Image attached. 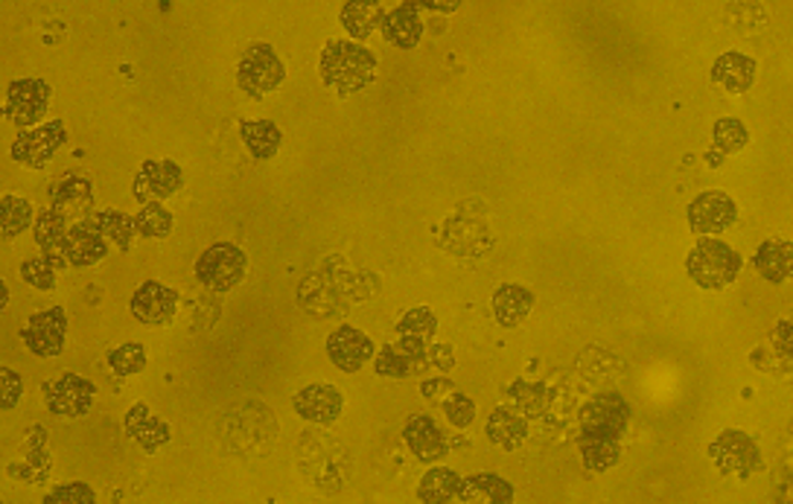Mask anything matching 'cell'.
<instances>
[{
	"label": "cell",
	"mask_w": 793,
	"mask_h": 504,
	"mask_svg": "<svg viewBox=\"0 0 793 504\" xmlns=\"http://www.w3.org/2000/svg\"><path fill=\"white\" fill-rule=\"evenodd\" d=\"M628 423L630 406L621 394H598L586 402L581 411V437H578V449L586 470L604 472L619 464L621 437L628 432Z\"/></svg>",
	"instance_id": "cell-1"
},
{
	"label": "cell",
	"mask_w": 793,
	"mask_h": 504,
	"mask_svg": "<svg viewBox=\"0 0 793 504\" xmlns=\"http://www.w3.org/2000/svg\"><path fill=\"white\" fill-rule=\"evenodd\" d=\"M318 70H322L324 82L341 94L362 91L374 82L376 56L357 42H330L322 50Z\"/></svg>",
	"instance_id": "cell-2"
},
{
	"label": "cell",
	"mask_w": 793,
	"mask_h": 504,
	"mask_svg": "<svg viewBox=\"0 0 793 504\" xmlns=\"http://www.w3.org/2000/svg\"><path fill=\"white\" fill-rule=\"evenodd\" d=\"M742 266V254L735 251L733 245L721 243V239H709V236L691 248L689 262H686L689 278L700 289H726L730 283H735Z\"/></svg>",
	"instance_id": "cell-3"
},
{
	"label": "cell",
	"mask_w": 793,
	"mask_h": 504,
	"mask_svg": "<svg viewBox=\"0 0 793 504\" xmlns=\"http://www.w3.org/2000/svg\"><path fill=\"white\" fill-rule=\"evenodd\" d=\"M709 458L715 461L718 472H724L730 479L747 481L761 470V453L756 441L744 432H721V435L709 444Z\"/></svg>",
	"instance_id": "cell-4"
},
{
	"label": "cell",
	"mask_w": 793,
	"mask_h": 504,
	"mask_svg": "<svg viewBox=\"0 0 793 504\" xmlns=\"http://www.w3.org/2000/svg\"><path fill=\"white\" fill-rule=\"evenodd\" d=\"M287 79V68L269 44H254L236 65V82L248 96H266L278 91Z\"/></svg>",
	"instance_id": "cell-5"
},
{
	"label": "cell",
	"mask_w": 793,
	"mask_h": 504,
	"mask_svg": "<svg viewBox=\"0 0 793 504\" xmlns=\"http://www.w3.org/2000/svg\"><path fill=\"white\" fill-rule=\"evenodd\" d=\"M245 266L248 260L243 248H236L234 243H217L196 260V278L201 286L213 292H231L245 278Z\"/></svg>",
	"instance_id": "cell-6"
},
{
	"label": "cell",
	"mask_w": 793,
	"mask_h": 504,
	"mask_svg": "<svg viewBox=\"0 0 793 504\" xmlns=\"http://www.w3.org/2000/svg\"><path fill=\"white\" fill-rule=\"evenodd\" d=\"M105 254H108V239H105V234L96 227L94 219H82L79 225L70 227L61 251L44 254V257H50L59 269H65V266L85 269V266H94V262L103 260Z\"/></svg>",
	"instance_id": "cell-7"
},
{
	"label": "cell",
	"mask_w": 793,
	"mask_h": 504,
	"mask_svg": "<svg viewBox=\"0 0 793 504\" xmlns=\"http://www.w3.org/2000/svg\"><path fill=\"white\" fill-rule=\"evenodd\" d=\"M44 402L56 418H82L91 411L96 397V388L88 383L85 376L65 374L56 383H47L42 388Z\"/></svg>",
	"instance_id": "cell-8"
},
{
	"label": "cell",
	"mask_w": 793,
	"mask_h": 504,
	"mask_svg": "<svg viewBox=\"0 0 793 504\" xmlns=\"http://www.w3.org/2000/svg\"><path fill=\"white\" fill-rule=\"evenodd\" d=\"M47 103H50V85L42 82V79H18L9 85L7 94V114L9 122H15L18 129H30L33 122H38L47 112Z\"/></svg>",
	"instance_id": "cell-9"
},
{
	"label": "cell",
	"mask_w": 793,
	"mask_h": 504,
	"mask_svg": "<svg viewBox=\"0 0 793 504\" xmlns=\"http://www.w3.org/2000/svg\"><path fill=\"white\" fill-rule=\"evenodd\" d=\"M65 332H68V315L61 306H50V309L30 315V321L24 327V341L35 356L53 359L59 356L61 348H65Z\"/></svg>",
	"instance_id": "cell-10"
},
{
	"label": "cell",
	"mask_w": 793,
	"mask_h": 504,
	"mask_svg": "<svg viewBox=\"0 0 793 504\" xmlns=\"http://www.w3.org/2000/svg\"><path fill=\"white\" fill-rule=\"evenodd\" d=\"M61 143H65V122L53 120L47 126H38V129L21 131L12 143V157L18 164L42 169L59 152Z\"/></svg>",
	"instance_id": "cell-11"
},
{
	"label": "cell",
	"mask_w": 793,
	"mask_h": 504,
	"mask_svg": "<svg viewBox=\"0 0 793 504\" xmlns=\"http://www.w3.org/2000/svg\"><path fill=\"white\" fill-rule=\"evenodd\" d=\"M735 216V201L721 190L700 192L689 204V225L695 234H724L726 227H733Z\"/></svg>",
	"instance_id": "cell-12"
},
{
	"label": "cell",
	"mask_w": 793,
	"mask_h": 504,
	"mask_svg": "<svg viewBox=\"0 0 793 504\" xmlns=\"http://www.w3.org/2000/svg\"><path fill=\"white\" fill-rule=\"evenodd\" d=\"M175 309H178V295L164 283H158V280L140 283L138 292L131 295V315L140 324H149V327L170 324L175 318Z\"/></svg>",
	"instance_id": "cell-13"
},
{
	"label": "cell",
	"mask_w": 793,
	"mask_h": 504,
	"mask_svg": "<svg viewBox=\"0 0 793 504\" xmlns=\"http://www.w3.org/2000/svg\"><path fill=\"white\" fill-rule=\"evenodd\" d=\"M182 184L184 173L173 161H147L135 175L131 192H135V199L149 204V201L170 199L173 192L182 190Z\"/></svg>",
	"instance_id": "cell-14"
},
{
	"label": "cell",
	"mask_w": 793,
	"mask_h": 504,
	"mask_svg": "<svg viewBox=\"0 0 793 504\" xmlns=\"http://www.w3.org/2000/svg\"><path fill=\"white\" fill-rule=\"evenodd\" d=\"M327 356L345 374H357L359 367L374 356V341L368 339L362 330H357V327L345 324L327 339Z\"/></svg>",
	"instance_id": "cell-15"
},
{
	"label": "cell",
	"mask_w": 793,
	"mask_h": 504,
	"mask_svg": "<svg viewBox=\"0 0 793 504\" xmlns=\"http://www.w3.org/2000/svg\"><path fill=\"white\" fill-rule=\"evenodd\" d=\"M429 365V344H420V341L400 339L397 344H388L376 353V374L380 376H392V379H406V376H415L420 367Z\"/></svg>",
	"instance_id": "cell-16"
},
{
	"label": "cell",
	"mask_w": 793,
	"mask_h": 504,
	"mask_svg": "<svg viewBox=\"0 0 793 504\" xmlns=\"http://www.w3.org/2000/svg\"><path fill=\"white\" fill-rule=\"evenodd\" d=\"M341 400L339 388L333 385H310L304 391L295 394V411L304 420H313V423H322V426H330L336 423L341 414Z\"/></svg>",
	"instance_id": "cell-17"
},
{
	"label": "cell",
	"mask_w": 793,
	"mask_h": 504,
	"mask_svg": "<svg viewBox=\"0 0 793 504\" xmlns=\"http://www.w3.org/2000/svg\"><path fill=\"white\" fill-rule=\"evenodd\" d=\"M712 82L724 94H747L756 82V61L744 52H724L712 65Z\"/></svg>",
	"instance_id": "cell-18"
},
{
	"label": "cell",
	"mask_w": 793,
	"mask_h": 504,
	"mask_svg": "<svg viewBox=\"0 0 793 504\" xmlns=\"http://www.w3.org/2000/svg\"><path fill=\"white\" fill-rule=\"evenodd\" d=\"M403 437H406V444H409L411 455L420 458V461H441L446 455V437L444 432L438 429V423L432 418H411L403 429Z\"/></svg>",
	"instance_id": "cell-19"
},
{
	"label": "cell",
	"mask_w": 793,
	"mask_h": 504,
	"mask_svg": "<svg viewBox=\"0 0 793 504\" xmlns=\"http://www.w3.org/2000/svg\"><path fill=\"white\" fill-rule=\"evenodd\" d=\"M753 266L770 283H785L793 278V243L788 239H765L756 248Z\"/></svg>",
	"instance_id": "cell-20"
},
{
	"label": "cell",
	"mask_w": 793,
	"mask_h": 504,
	"mask_svg": "<svg viewBox=\"0 0 793 504\" xmlns=\"http://www.w3.org/2000/svg\"><path fill=\"white\" fill-rule=\"evenodd\" d=\"M418 3H400L392 12H385L383 21V35L385 42L397 44L400 50H411L418 47L420 35H423V24H420Z\"/></svg>",
	"instance_id": "cell-21"
},
{
	"label": "cell",
	"mask_w": 793,
	"mask_h": 504,
	"mask_svg": "<svg viewBox=\"0 0 793 504\" xmlns=\"http://www.w3.org/2000/svg\"><path fill=\"white\" fill-rule=\"evenodd\" d=\"M488 437L497 446L508 449V453H514L528 441V420L516 409L499 406L488 420Z\"/></svg>",
	"instance_id": "cell-22"
},
{
	"label": "cell",
	"mask_w": 793,
	"mask_h": 504,
	"mask_svg": "<svg viewBox=\"0 0 793 504\" xmlns=\"http://www.w3.org/2000/svg\"><path fill=\"white\" fill-rule=\"evenodd\" d=\"M534 309V295L525 286L505 283L493 292V315L502 327H516L528 318Z\"/></svg>",
	"instance_id": "cell-23"
},
{
	"label": "cell",
	"mask_w": 793,
	"mask_h": 504,
	"mask_svg": "<svg viewBox=\"0 0 793 504\" xmlns=\"http://www.w3.org/2000/svg\"><path fill=\"white\" fill-rule=\"evenodd\" d=\"M126 432H129L147 453H158L161 446L170 444V426H166L164 420L152 418L147 406H131L129 414H126Z\"/></svg>",
	"instance_id": "cell-24"
},
{
	"label": "cell",
	"mask_w": 793,
	"mask_h": 504,
	"mask_svg": "<svg viewBox=\"0 0 793 504\" xmlns=\"http://www.w3.org/2000/svg\"><path fill=\"white\" fill-rule=\"evenodd\" d=\"M50 208L61 213H85L94 204V184L88 181L85 175L68 173L50 192Z\"/></svg>",
	"instance_id": "cell-25"
},
{
	"label": "cell",
	"mask_w": 793,
	"mask_h": 504,
	"mask_svg": "<svg viewBox=\"0 0 793 504\" xmlns=\"http://www.w3.org/2000/svg\"><path fill=\"white\" fill-rule=\"evenodd\" d=\"M458 499L464 504L476 502V499H481L485 504H514V488L505 479H499V476L479 472V476H470V479L462 481Z\"/></svg>",
	"instance_id": "cell-26"
},
{
	"label": "cell",
	"mask_w": 793,
	"mask_h": 504,
	"mask_svg": "<svg viewBox=\"0 0 793 504\" xmlns=\"http://www.w3.org/2000/svg\"><path fill=\"white\" fill-rule=\"evenodd\" d=\"M462 490V476L446 467H435L420 479L418 499L423 504H450Z\"/></svg>",
	"instance_id": "cell-27"
},
{
	"label": "cell",
	"mask_w": 793,
	"mask_h": 504,
	"mask_svg": "<svg viewBox=\"0 0 793 504\" xmlns=\"http://www.w3.org/2000/svg\"><path fill=\"white\" fill-rule=\"evenodd\" d=\"M33 234H35V243L42 245L44 254H56L61 251V245L68 239V213H61L56 208H44L38 213L33 225Z\"/></svg>",
	"instance_id": "cell-28"
},
{
	"label": "cell",
	"mask_w": 793,
	"mask_h": 504,
	"mask_svg": "<svg viewBox=\"0 0 793 504\" xmlns=\"http://www.w3.org/2000/svg\"><path fill=\"white\" fill-rule=\"evenodd\" d=\"M240 134H243V143L254 157H271L283 140L280 129L271 120H245L240 126Z\"/></svg>",
	"instance_id": "cell-29"
},
{
	"label": "cell",
	"mask_w": 793,
	"mask_h": 504,
	"mask_svg": "<svg viewBox=\"0 0 793 504\" xmlns=\"http://www.w3.org/2000/svg\"><path fill=\"white\" fill-rule=\"evenodd\" d=\"M385 12L380 3H345L341 7V26L350 38H368L376 26H383Z\"/></svg>",
	"instance_id": "cell-30"
},
{
	"label": "cell",
	"mask_w": 793,
	"mask_h": 504,
	"mask_svg": "<svg viewBox=\"0 0 793 504\" xmlns=\"http://www.w3.org/2000/svg\"><path fill=\"white\" fill-rule=\"evenodd\" d=\"M435 330H438V318L429 306H415V309H409V313L397 321V336H400V339L420 341V344H429V339L435 336Z\"/></svg>",
	"instance_id": "cell-31"
},
{
	"label": "cell",
	"mask_w": 793,
	"mask_h": 504,
	"mask_svg": "<svg viewBox=\"0 0 793 504\" xmlns=\"http://www.w3.org/2000/svg\"><path fill=\"white\" fill-rule=\"evenodd\" d=\"M91 219H94L96 227L103 231L105 239H112V243H117V248L129 251L131 236L138 234V231H135V219H129L126 213H120V210H100V213H94Z\"/></svg>",
	"instance_id": "cell-32"
},
{
	"label": "cell",
	"mask_w": 793,
	"mask_h": 504,
	"mask_svg": "<svg viewBox=\"0 0 793 504\" xmlns=\"http://www.w3.org/2000/svg\"><path fill=\"white\" fill-rule=\"evenodd\" d=\"M135 231L140 236H149V239H164L173 231V213L158 204V201H149L140 208V213L135 216Z\"/></svg>",
	"instance_id": "cell-33"
},
{
	"label": "cell",
	"mask_w": 793,
	"mask_h": 504,
	"mask_svg": "<svg viewBox=\"0 0 793 504\" xmlns=\"http://www.w3.org/2000/svg\"><path fill=\"white\" fill-rule=\"evenodd\" d=\"M715 149L709 152V155H733V152H738V149L747 146V140H750V131H747V126H744L738 117H724V120H718L715 122Z\"/></svg>",
	"instance_id": "cell-34"
},
{
	"label": "cell",
	"mask_w": 793,
	"mask_h": 504,
	"mask_svg": "<svg viewBox=\"0 0 793 504\" xmlns=\"http://www.w3.org/2000/svg\"><path fill=\"white\" fill-rule=\"evenodd\" d=\"M0 216H3V239H15L24 227L33 225V204L18 196H7L0 204Z\"/></svg>",
	"instance_id": "cell-35"
},
{
	"label": "cell",
	"mask_w": 793,
	"mask_h": 504,
	"mask_svg": "<svg viewBox=\"0 0 793 504\" xmlns=\"http://www.w3.org/2000/svg\"><path fill=\"white\" fill-rule=\"evenodd\" d=\"M108 367H112L114 376H131L140 374L147 367V350L129 341V344H120L108 353Z\"/></svg>",
	"instance_id": "cell-36"
},
{
	"label": "cell",
	"mask_w": 793,
	"mask_h": 504,
	"mask_svg": "<svg viewBox=\"0 0 793 504\" xmlns=\"http://www.w3.org/2000/svg\"><path fill=\"white\" fill-rule=\"evenodd\" d=\"M508 394L514 397L516 406L525 409L528 414H543V411L549 409L551 402V391L546 385H532V383H514L508 388Z\"/></svg>",
	"instance_id": "cell-37"
},
{
	"label": "cell",
	"mask_w": 793,
	"mask_h": 504,
	"mask_svg": "<svg viewBox=\"0 0 793 504\" xmlns=\"http://www.w3.org/2000/svg\"><path fill=\"white\" fill-rule=\"evenodd\" d=\"M56 271L59 266L50 260V257H35V260H26L21 266V278L30 283V286L42 289V292H50L56 286Z\"/></svg>",
	"instance_id": "cell-38"
},
{
	"label": "cell",
	"mask_w": 793,
	"mask_h": 504,
	"mask_svg": "<svg viewBox=\"0 0 793 504\" xmlns=\"http://www.w3.org/2000/svg\"><path fill=\"white\" fill-rule=\"evenodd\" d=\"M441 406H444L446 411V420H450L455 429L473 426V420H476V402H473L467 394L453 391Z\"/></svg>",
	"instance_id": "cell-39"
},
{
	"label": "cell",
	"mask_w": 793,
	"mask_h": 504,
	"mask_svg": "<svg viewBox=\"0 0 793 504\" xmlns=\"http://www.w3.org/2000/svg\"><path fill=\"white\" fill-rule=\"evenodd\" d=\"M44 504H96V496L82 481H70V484H59L53 493H47Z\"/></svg>",
	"instance_id": "cell-40"
},
{
	"label": "cell",
	"mask_w": 793,
	"mask_h": 504,
	"mask_svg": "<svg viewBox=\"0 0 793 504\" xmlns=\"http://www.w3.org/2000/svg\"><path fill=\"white\" fill-rule=\"evenodd\" d=\"M773 344L782 353V359L793 362V309L779 318L777 330H773Z\"/></svg>",
	"instance_id": "cell-41"
},
{
	"label": "cell",
	"mask_w": 793,
	"mask_h": 504,
	"mask_svg": "<svg viewBox=\"0 0 793 504\" xmlns=\"http://www.w3.org/2000/svg\"><path fill=\"white\" fill-rule=\"evenodd\" d=\"M0 376H3V385H7V391H3V409H12L18 397H21V391H24V379L15 371H9V367H3Z\"/></svg>",
	"instance_id": "cell-42"
},
{
	"label": "cell",
	"mask_w": 793,
	"mask_h": 504,
	"mask_svg": "<svg viewBox=\"0 0 793 504\" xmlns=\"http://www.w3.org/2000/svg\"><path fill=\"white\" fill-rule=\"evenodd\" d=\"M429 365H435L438 371L450 374L455 367L453 348H450V344H432V348H429Z\"/></svg>",
	"instance_id": "cell-43"
},
{
	"label": "cell",
	"mask_w": 793,
	"mask_h": 504,
	"mask_svg": "<svg viewBox=\"0 0 793 504\" xmlns=\"http://www.w3.org/2000/svg\"><path fill=\"white\" fill-rule=\"evenodd\" d=\"M420 391H423V397H427V400L444 402L446 397L455 391V385L450 383V379H429V383H423V388H420Z\"/></svg>",
	"instance_id": "cell-44"
},
{
	"label": "cell",
	"mask_w": 793,
	"mask_h": 504,
	"mask_svg": "<svg viewBox=\"0 0 793 504\" xmlns=\"http://www.w3.org/2000/svg\"><path fill=\"white\" fill-rule=\"evenodd\" d=\"M420 9H435V12H455L458 3H420Z\"/></svg>",
	"instance_id": "cell-45"
}]
</instances>
